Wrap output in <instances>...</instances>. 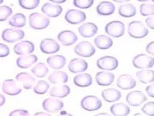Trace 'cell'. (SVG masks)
I'll use <instances>...</instances> for the list:
<instances>
[{"instance_id": "obj_45", "label": "cell", "mask_w": 154, "mask_h": 116, "mask_svg": "<svg viewBox=\"0 0 154 116\" xmlns=\"http://www.w3.org/2000/svg\"><path fill=\"white\" fill-rule=\"evenodd\" d=\"M154 86L152 84V85H148L146 87V92L147 94L151 97V98H154Z\"/></svg>"}, {"instance_id": "obj_8", "label": "cell", "mask_w": 154, "mask_h": 116, "mask_svg": "<svg viewBox=\"0 0 154 116\" xmlns=\"http://www.w3.org/2000/svg\"><path fill=\"white\" fill-rule=\"evenodd\" d=\"M95 52H96L95 47L88 41L80 42L75 47V53L81 57L89 58V57L93 56L95 54Z\"/></svg>"}, {"instance_id": "obj_32", "label": "cell", "mask_w": 154, "mask_h": 116, "mask_svg": "<svg viewBox=\"0 0 154 116\" xmlns=\"http://www.w3.org/2000/svg\"><path fill=\"white\" fill-rule=\"evenodd\" d=\"M137 14V8L132 4H124L119 8V14L124 18H130Z\"/></svg>"}, {"instance_id": "obj_15", "label": "cell", "mask_w": 154, "mask_h": 116, "mask_svg": "<svg viewBox=\"0 0 154 116\" xmlns=\"http://www.w3.org/2000/svg\"><path fill=\"white\" fill-rule=\"evenodd\" d=\"M62 7L59 5L52 4V3H46L42 6V12L44 15L50 18L58 17L62 14Z\"/></svg>"}, {"instance_id": "obj_18", "label": "cell", "mask_w": 154, "mask_h": 116, "mask_svg": "<svg viewBox=\"0 0 154 116\" xmlns=\"http://www.w3.org/2000/svg\"><path fill=\"white\" fill-rule=\"evenodd\" d=\"M89 67L87 61L80 58H74L68 64V69L71 73H82L86 71Z\"/></svg>"}, {"instance_id": "obj_35", "label": "cell", "mask_w": 154, "mask_h": 116, "mask_svg": "<svg viewBox=\"0 0 154 116\" xmlns=\"http://www.w3.org/2000/svg\"><path fill=\"white\" fill-rule=\"evenodd\" d=\"M140 14L143 16H152L154 14L153 3H143L140 5Z\"/></svg>"}, {"instance_id": "obj_46", "label": "cell", "mask_w": 154, "mask_h": 116, "mask_svg": "<svg viewBox=\"0 0 154 116\" xmlns=\"http://www.w3.org/2000/svg\"><path fill=\"white\" fill-rule=\"evenodd\" d=\"M34 116H51V114H47V113H44V112H38V113H35Z\"/></svg>"}, {"instance_id": "obj_1", "label": "cell", "mask_w": 154, "mask_h": 116, "mask_svg": "<svg viewBox=\"0 0 154 116\" xmlns=\"http://www.w3.org/2000/svg\"><path fill=\"white\" fill-rule=\"evenodd\" d=\"M30 28L36 30H42L46 29L50 24V20L45 15L39 13H33L29 15V19Z\"/></svg>"}, {"instance_id": "obj_11", "label": "cell", "mask_w": 154, "mask_h": 116, "mask_svg": "<svg viewBox=\"0 0 154 116\" xmlns=\"http://www.w3.org/2000/svg\"><path fill=\"white\" fill-rule=\"evenodd\" d=\"M147 97L144 95L143 92L140 90H134L129 92L127 97H126V101L132 106H139L141 105L143 102L146 101Z\"/></svg>"}, {"instance_id": "obj_10", "label": "cell", "mask_w": 154, "mask_h": 116, "mask_svg": "<svg viewBox=\"0 0 154 116\" xmlns=\"http://www.w3.org/2000/svg\"><path fill=\"white\" fill-rule=\"evenodd\" d=\"M40 50L45 54H53L60 50V45L54 39L45 38L40 43Z\"/></svg>"}, {"instance_id": "obj_48", "label": "cell", "mask_w": 154, "mask_h": 116, "mask_svg": "<svg viewBox=\"0 0 154 116\" xmlns=\"http://www.w3.org/2000/svg\"><path fill=\"white\" fill-rule=\"evenodd\" d=\"M59 116H73V115H72V114H67V113H66V112H61V114H60Z\"/></svg>"}, {"instance_id": "obj_39", "label": "cell", "mask_w": 154, "mask_h": 116, "mask_svg": "<svg viewBox=\"0 0 154 116\" xmlns=\"http://www.w3.org/2000/svg\"><path fill=\"white\" fill-rule=\"evenodd\" d=\"M73 3H74V5L78 8L87 9V8H90L91 6H92L94 1L93 0H75Z\"/></svg>"}, {"instance_id": "obj_19", "label": "cell", "mask_w": 154, "mask_h": 116, "mask_svg": "<svg viewBox=\"0 0 154 116\" xmlns=\"http://www.w3.org/2000/svg\"><path fill=\"white\" fill-rule=\"evenodd\" d=\"M97 26L92 22H87L81 25L78 29L79 34L82 37H92L97 33Z\"/></svg>"}, {"instance_id": "obj_22", "label": "cell", "mask_w": 154, "mask_h": 116, "mask_svg": "<svg viewBox=\"0 0 154 116\" xmlns=\"http://www.w3.org/2000/svg\"><path fill=\"white\" fill-rule=\"evenodd\" d=\"M96 10H97V13L99 15L107 16V15L112 14L114 13L115 5L110 1H103L97 5Z\"/></svg>"}, {"instance_id": "obj_44", "label": "cell", "mask_w": 154, "mask_h": 116, "mask_svg": "<svg viewBox=\"0 0 154 116\" xmlns=\"http://www.w3.org/2000/svg\"><path fill=\"white\" fill-rule=\"evenodd\" d=\"M146 52H147V53H149V54H151V55H153L154 54V42L153 41L147 44V46H146Z\"/></svg>"}, {"instance_id": "obj_34", "label": "cell", "mask_w": 154, "mask_h": 116, "mask_svg": "<svg viewBox=\"0 0 154 116\" xmlns=\"http://www.w3.org/2000/svg\"><path fill=\"white\" fill-rule=\"evenodd\" d=\"M31 71H32V74L35 76L39 77V78H43L48 74L49 69H48V67H47L45 63L40 62V63H37L36 65H35L32 67Z\"/></svg>"}, {"instance_id": "obj_6", "label": "cell", "mask_w": 154, "mask_h": 116, "mask_svg": "<svg viewBox=\"0 0 154 116\" xmlns=\"http://www.w3.org/2000/svg\"><path fill=\"white\" fill-rule=\"evenodd\" d=\"M2 39L7 43H15L24 38L25 33L21 29H6L2 32Z\"/></svg>"}, {"instance_id": "obj_23", "label": "cell", "mask_w": 154, "mask_h": 116, "mask_svg": "<svg viewBox=\"0 0 154 116\" xmlns=\"http://www.w3.org/2000/svg\"><path fill=\"white\" fill-rule=\"evenodd\" d=\"M66 59L63 55H51L47 58V64L55 70H60L66 65Z\"/></svg>"}, {"instance_id": "obj_30", "label": "cell", "mask_w": 154, "mask_h": 116, "mask_svg": "<svg viewBox=\"0 0 154 116\" xmlns=\"http://www.w3.org/2000/svg\"><path fill=\"white\" fill-rule=\"evenodd\" d=\"M95 45L101 50H107L109 48H111L112 46V39H111L110 36H106V35H101L98 36L95 38L94 40Z\"/></svg>"}, {"instance_id": "obj_16", "label": "cell", "mask_w": 154, "mask_h": 116, "mask_svg": "<svg viewBox=\"0 0 154 116\" xmlns=\"http://www.w3.org/2000/svg\"><path fill=\"white\" fill-rule=\"evenodd\" d=\"M136 85H137V82L129 74H122L117 79V86L124 90L134 89Z\"/></svg>"}, {"instance_id": "obj_51", "label": "cell", "mask_w": 154, "mask_h": 116, "mask_svg": "<svg viewBox=\"0 0 154 116\" xmlns=\"http://www.w3.org/2000/svg\"><path fill=\"white\" fill-rule=\"evenodd\" d=\"M133 116H144L143 114H135Z\"/></svg>"}, {"instance_id": "obj_17", "label": "cell", "mask_w": 154, "mask_h": 116, "mask_svg": "<svg viewBox=\"0 0 154 116\" xmlns=\"http://www.w3.org/2000/svg\"><path fill=\"white\" fill-rule=\"evenodd\" d=\"M114 74L108 71H101L96 74V82L100 86H109L114 81Z\"/></svg>"}, {"instance_id": "obj_13", "label": "cell", "mask_w": 154, "mask_h": 116, "mask_svg": "<svg viewBox=\"0 0 154 116\" xmlns=\"http://www.w3.org/2000/svg\"><path fill=\"white\" fill-rule=\"evenodd\" d=\"M35 50L34 44L30 41H21L16 44L14 47V51L18 55H29L31 54Z\"/></svg>"}, {"instance_id": "obj_36", "label": "cell", "mask_w": 154, "mask_h": 116, "mask_svg": "<svg viewBox=\"0 0 154 116\" xmlns=\"http://www.w3.org/2000/svg\"><path fill=\"white\" fill-rule=\"evenodd\" d=\"M49 88H50L49 83L45 81H44V80H41L34 87V92L38 94V95H43V94L46 93L48 89H49Z\"/></svg>"}, {"instance_id": "obj_40", "label": "cell", "mask_w": 154, "mask_h": 116, "mask_svg": "<svg viewBox=\"0 0 154 116\" xmlns=\"http://www.w3.org/2000/svg\"><path fill=\"white\" fill-rule=\"evenodd\" d=\"M142 112L148 116H154V102H149L143 105L142 107Z\"/></svg>"}, {"instance_id": "obj_41", "label": "cell", "mask_w": 154, "mask_h": 116, "mask_svg": "<svg viewBox=\"0 0 154 116\" xmlns=\"http://www.w3.org/2000/svg\"><path fill=\"white\" fill-rule=\"evenodd\" d=\"M10 54V49L7 45L0 44V58H5Z\"/></svg>"}, {"instance_id": "obj_50", "label": "cell", "mask_w": 154, "mask_h": 116, "mask_svg": "<svg viewBox=\"0 0 154 116\" xmlns=\"http://www.w3.org/2000/svg\"><path fill=\"white\" fill-rule=\"evenodd\" d=\"M66 0H61V1H58V0H52L51 3H65Z\"/></svg>"}, {"instance_id": "obj_25", "label": "cell", "mask_w": 154, "mask_h": 116, "mask_svg": "<svg viewBox=\"0 0 154 116\" xmlns=\"http://www.w3.org/2000/svg\"><path fill=\"white\" fill-rule=\"evenodd\" d=\"M111 113L114 116H128L130 113V108L123 103H116L110 108Z\"/></svg>"}, {"instance_id": "obj_43", "label": "cell", "mask_w": 154, "mask_h": 116, "mask_svg": "<svg viewBox=\"0 0 154 116\" xmlns=\"http://www.w3.org/2000/svg\"><path fill=\"white\" fill-rule=\"evenodd\" d=\"M145 23L146 25L150 28L151 29H154V17L153 16H151L149 18L146 19L145 20Z\"/></svg>"}, {"instance_id": "obj_29", "label": "cell", "mask_w": 154, "mask_h": 116, "mask_svg": "<svg viewBox=\"0 0 154 116\" xmlns=\"http://www.w3.org/2000/svg\"><path fill=\"white\" fill-rule=\"evenodd\" d=\"M68 81V75L63 71H54L49 76V82L53 84H63Z\"/></svg>"}, {"instance_id": "obj_5", "label": "cell", "mask_w": 154, "mask_h": 116, "mask_svg": "<svg viewBox=\"0 0 154 116\" xmlns=\"http://www.w3.org/2000/svg\"><path fill=\"white\" fill-rule=\"evenodd\" d=\"M97 66L104 71H112L117 69L119 66L118 59L112 56H104L97 59Z\"/></svg>"}, {"instance_id": "obj_27", "label": "cell", "mask_w": 154, "mask_h": 116, "mask_svg": "<svg viewBox=\"0 0 154 116\" xmlns=\"http://www.w3.org/2000/svg\"><path fill=\"white\" fill-rule=\"evenodd\" d=\"M74 83L81 88L91 86L92 84V77L90 74H77L74 78Z\"/></svg>"}, {"instance_id": "obj_14", "label": "cell", "mask_w": 154, "mask_h": 116, "mask_svg": "<svg viewBox=\"0 0 154 116\" xmlns=\"http://www.w3.org/2000/svg\"><path fill=\"white\" fill-rule=\"evenodd\" d=\"M2 90L4 93L10 95V96H16L21 92V89L17 84L14 80L13 79H7L3 83Z\"/></svg>"}, {"instance_id": "obj_47", "label": "cell", "mask_w": 154, "mask_h": 116, "mask_svg": "<svg viewBox=\"0 0 154 116\" xmlns=\"http://www.w3.org/2000/svg\"><path fill=\"white\" fill-rule=\"evenodd\" d=\"M5 103V98L2 94H0V106H2Z\"/></svg>"}, {"instance_id": "obj_33", "label": "cell", "mask_w": 154, "mask_h": 116, "mask_svg": "<svg viewBox=\"0 0 154 116\" xmlns=\"http://www.w3.org/2000/svg\"><path fill=\"white\" fill-rule=\"evenodd\" d=\"M26 22H27L26 16L23 14H20V13L14 14L13 17L9 20V24L15 29H17V28L20 29V28L24 27L26 25Z\"/></svg>"}, {"instance_id": "obj_26", "label": "cell", "mask_w": 154, "mask_h": 116, "mask_svg": "<svg viewBox=\"0 0 154 116\" xmlns=\"http://www.w3.org/2000/svg\"><path fill=\"white\" fill-rule=\"evenodd\" d=\"M69 93H70V88L67 85L54 86L50 90V96H51V98H56V99L66 98V96L69 95Z\"/></svg>"}, {"instance_id": "obj_42", "label": "cell", "mask_w": 154, "mask_h": 116, "mask_svg": "<svg viewBox=\"0 0 154 116\" xmlns=\"http://www.w3.org/2000/svg\"><path fill=\"white\" fill-rule=\"evenodd\" d=\"M8 116H29V113L27 110L23 109H16L11 112Z\"/></svg>"}, {"instance_id": "obj_2", "label": "cell", "mask_w": 154, "mask_h": 116, "mask_svg": "<svg viewBox=\"0 0 154 116\" xmlns=\"http://www.w3.org/2000/svg\"><path fill=\"white\" fill-rule=\"evenodd\" d=\"M148 29L145 28V26L143 25V22L141 21H131L128 24V35L133 37V38H143L146 36H148Z\"/></svg>"}, {"instance_id": "obj_28", "label": "cell", "mask_w": 154, "mask_h": 116, "mask_svg": "<svg viewBox=\"0 0 154 116\" xmlns=\"http://www.w3.org/2000/svg\"><path fill=\"white\" fill-rule=\"evenodd\" d=\"M16 80L17 82H19V83H20L24 89H29L32 87V84L35 82V78L29 74V73H20L16 75Z\"/></svg>"}, {"instance_id": "obj_31", "label": "cell", "mask_w": 154, "mask_h": 116, "mask_svg": "<svg viewBox=\"0 0 154 116\" xmlns=\"http://www.w3.org/2000/svg\"><path fill=\"white\" fill-rule=\"evenodd\" d=\"M137 77L143 84L152 83L154 81V71L152 69H144L137 73Z\"/></svg>"}, {"instance_id": "obj_12", "label": "cell", "mask_w": 154, "mask_h": 116, "mask_svg": "<svg viewBox=\"0 0 154 116\" xmlns=\"http://www.w3.org/2000/svg\"><path fill=\"white\" fill-rule=\"evenodd\" d=\"M64 104L61 100L56 98H48L43 102L44 109L49 113H57L63 108Z\"/></svg>"}, {"instance_id": "obj_24", "label": "cell", "mask_w": 154, "mask_h": 116, "mask_svg": "<svg viewBox=\"0 0 154 116\" xmlns=\"http://www.w3.org/2000/svg\"><path fill=\"white\" fill-rule=\"evenodd\" d=\"M102 98L109 103L118 101L122 98V93L116 89H106L102 91Z\"/></svg>"}, {"instance_id": "obj_20", "label": "cell", "mask_w": 154, "mask_h": 116, "mask_svg": "<svg viewBox=\"0 0 154 116\" xmlns=\"http://www.w3.org/2000/svg\"><path fill=\"white\" fill-rule=\"evenodd\" d=\"M58 39L62 44L66 46H70L77 41V36L71 30H64L59 33Z\"/></svg>"}, {"instance_id": "obj_21", "label": "cell", "mask_w": 154, "mask_h": 116, "mask_svg": "<svg viewBox=\"0 0 154 116\" xmlns=\"http://www.w3.org/2000/svg\"><path fill=\"white\" fill-rule=\"evenodd\" d=\"M38 58L36 55L29 54V55H22L20 56L16 60V64L20 68H29L33 66L35 62H37Z\"/></svg>"}, {"instance_id": "obj_49", "label": "cell", "mask_w": 154, "mask_h": 116, "mask_svg": "<svg viewBox=\"0 0 154 116\" xmlns=\"http://www.w3.org/2000/svg\"><path fill=\"white\" fill-rule=\"evenodd\" d=\"M95 116H110L108 114L106 113H101V114H96Z\"/></svg>"}, {"instance_id": "obj_38", "label": "cell", "mask_w": 154, "mask_h": 116, "mask_svg": "<svg viewBox=\"0 0 154 116\" xmlns=\"http://www.w3.org/2000/svg\"><path fill=\"white\" fill-rule=\"evenodd\" d=\"M13 14V10L8 5H1L0 6V21L6 20Z\"/></svg>"}, {"instance_id": "obj_7", "label": "cell", "mask_w": 154, "mask_h": 116, "mask_svg": "<svg viewBox=\"0 0 154 116\" xmlns=\"http://www.w3.org/2000/svg\"><path fill=\"white\" fill-rule=\"evenodd\" d=\"M81 106L82 109H84L86 111L93 112V111H97L102 107V102L97 97L90 95V96L84 97L82 99Z\"/></svg>"}, {"instance_id": "obj_4", "label": "cell", "mask_w": 154, "mask_h": 116, "mask_svg": "<svg viewBox=\"0 0 154 116\" xmlns=\"http://www.w3.org/2000/svg\"><path fill=\"white\" fill-rule=\"evenodd\" d=\"M106 33L112 37H121L125 33V25L120 20H113L106 25Z\"/></svg>"}, {"instance_id": "obj_9", "label": "cell", "mask_w": 154, "mask_h": 116, "mask_svg": "<svg viewBox=\"0 0 154 116\" xmlns=\"http://www.w3.org/2000/svg\"><path fill=\"white\" fill-rule=\"evenodd\" d=\"M65 20L69 24H73V25L80 24L86 20V14L80 10L71 9L66 13Z\"/></svg>"}, {"instance_id": "obj_3", "label": "cell", "mask_w": 154, "mask_h": 116, "mask_svg": "<svg viewBox=\"0 0 154 116\" xmlns=\"http://www.w3.org/2000/svg\"><path fill=\"white\" fill-rule=\"evenodd\" d=\"M132 63L136 68L144 70V69L151 68L153 67L154 58L153 57H151L147 54L141 53V54H138V55L134 57L133 60H132Z\"/></svg>"}, {"instance_id": "obj_52", "label": "cell", "mask_w": 154, "mask_h": 116, "mask_svg": "<svg viewBox=\"0 0 154 116\" xmlns=\"http://www.w3.org/2000/svg\"><path fill=\"white\" fill-rule=\"evenodd\" d=\"M1 4H3V0H0V5H1Z\"/></svg>"}, {"instance_id": "obj_37", "label": "cell", "mask_w": 154, "mask_h": 116, "mask_svg": "<svg viewBox=\"0 0 154 116\" xmlns=\"http://www.w3.org/2000/svg\"><path fill=\"white\" fill-rule=\"evenodd\" d=\"M19 4L24 9L32 10V9L36 8L39 5L40 1L39 0H20Z\"/></svg>"}]
</instances>
